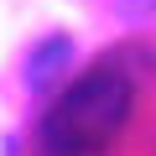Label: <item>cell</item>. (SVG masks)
<instances>
[{
  "label": "cell",
  "instance_id": "6da1fadb",
  "mask_svg": "<svg viewBox=\"0 0 156 156\" xmlns=\"http://www.w3.org/2000/svg\"><path fill=\"white\" fill-rule=\"evenodd\" d=\"M135 109V78L120 62H94L42 115V156H99Z\"/></svg>",
  "mask_w": 156,
  "mask_h": 156
},
{
  "label": "cell",
  "instance_id": "7a4b0ae2",
  "mask_svg": "<svg viewBox=\"0 0 156 156\" xmlns=\"http://www.w3.org/2000/svg\"><path fill=\"white\" fill-rule=\"evenodd\" d=\"M62 62H73V42H68V37H47V42L31 47V57H26V83H31V89L52 83Z\"/></svg>",
  "mask_w": 156,
  "mask_h": 156
}]
</instances>
